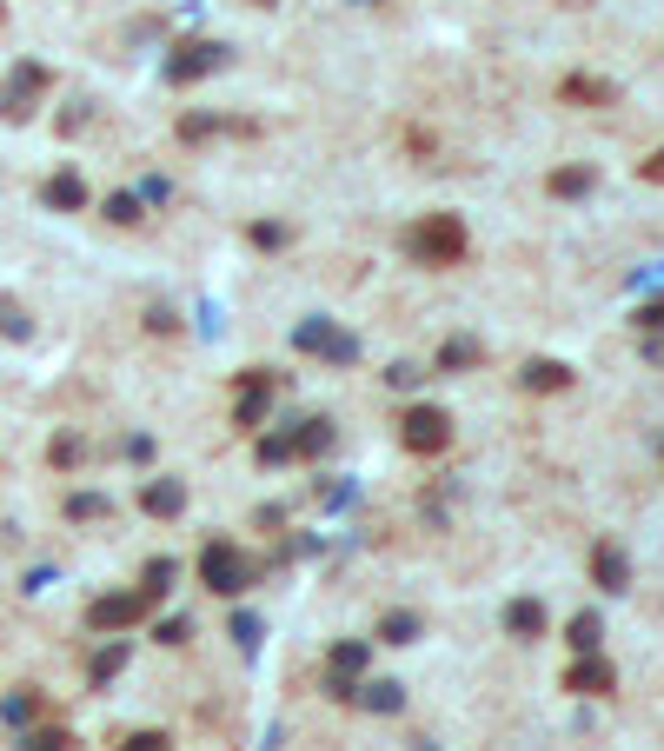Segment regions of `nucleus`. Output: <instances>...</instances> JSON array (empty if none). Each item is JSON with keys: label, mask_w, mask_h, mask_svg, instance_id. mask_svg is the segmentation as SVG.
Instances as JSON below:
<instances>
[{"label": "nucleus", "mask_w": 664, "mask_h": 751, "mask_svg": "<svg viewBox=\"0 0 664 751\" xmlns=\"http://www.w3.org/2000/svg\"><path fill=\"white\" fill-rule=\"evenodd\" d=\"M598 586H605V592H618V586H625V559H618L612 545H598Z\"/></svg>", "instance_id": "obj_12"}, {"label": "nucleus", "mask_w": 664, "mask_h": 751, "mask_svg": "<svg viewBox=\"0 0 664 751\" xmlns=\"http://www.w3.org/2000/svg\"><path fill=\"white\" fill-rule=\"evenodd\" d=\"M180 498H187V492H180L174 479H159V485H146V513H180Z\"/></svg>", "instance_id": "obj_10"}, {"label": "nucleus", "mask_w": 664, "mask_h": 751, "mask_svg": "<svg viewBox=\"0 0 664 751\" xmlns=\"http://www.w3.org/2000/svg\"><path fill=\"white\" fill-rule=\"evenodd\" d=\"M585 187H592L585 174H558V180H552V193H585Z\"/></svg>", "instance_id": "obj_22"}, {"label": "nucleus", "mask_w": 664, "mask_h": 751, "mask_svg": "<svg viewBox=\"0 0 664 751\" xmlns=\"http://www.w3.org/2000/svg\"><path fill=\"white\" fill-rule=\"evenodd\" d=\"M571 645L592 652V645H598V619H578V625H571Z\"/></svg>", "instance_id": "obj_19"}, {"label": "nucleus", "mask_w": 664, "mask_h": 751, "mask_svg": "<svg viewBox=\"0 0 664 751\" xmlns=\"http://www.w3.org/2000/svg\"><path fill=\"white\" fill-rule=\"evenodd\" d=\"M120 751H166V738H159V731H140V738H127Z\"/></svg>", "instance_id": "obj_21"}, {"label": "nucleus", "mask_w": 664, "mask_h": 751, "mask_svg": "<svg viewBox=\"0 0 664 751\" xmlns=\"http://www.w3.org/2000/svg\"><path fill=\"white\" fill-rule=\"evenodd\" d=\"M220 54H226V47H180V60H174V80H193V73L220 67Z\"/></svg>", "instance_id": "obj_8"}, {"label": "nucleus", "mask_w": 664, "mask_h": 751, "mask_svg": "<svg viewBox=\"0 0 664 751\" xmlns=\"http://www.w3.org/2000/svg\"><path fill=\"white\" fill-rule=\"evenodd\" d=\"M40 200H47L54 213H73V207H87V187H80V174H54V180L40 187Z\"/></svg>", "instance_id": "obj_7"}, {"label": "nucleus", "mask_w": 664, "mask_h": 751, "mask_svg": "<svg viewBox=\"0 0 664 751\" xmlns=\"http://www.w3.org/2000/svg\"><path fill=\"white\" fill-rule=\"evenodd\" d=\"M405 254L412 260H426V267H459L465 260V226H459V213H432V220H419L405 233Z\"/></svg>", "instance_id": "obj_1"}, {"label": "nucleus", "mask_w": 664, "mask_h": 751, "mask_svg": "<svg viewBox=\"0 0 664 751\" xmlns=\"http://www.w3.org/2000/svg\"><path fill=\"white\" fill-rule=\"evenodd\" d=\"M0 340H27V313L14 300H0Z\"/></svg>", "instance_id": "obj_13"}, {"label": "nucleus", "mask_w": 664, "mask_h": 751, "mask_svg": "<svg viewBox=\"0 0 664 751\" xmlns=\"http://www.w3.org/2000/svg\"><path fill=\"white\" fill-rule=\"evenodd\" d=\"M21 751H73V738H67L60 725H47V731H27V738H21Z\"/></svg>", "instance_id": "obj_11"}, {"label": "nucleus", "mask_w": 664, "mask_h": 751, "mask_svg": "<svg viewBox=\"0 0 664 751\" xmlns=\"http://www.w3.org/2000/svg\"><path fill=\"white\" fill-rule=\"evenodd\" d=\"M598 685H612V672H605L598 658H585V665H578V672L565 679V692H598Z\"/></svg>", "instance_id": "obj_9"}, {"label": "nucleus", "mask_w": 664, "mask_h": 751, "mask_svg": "<svg viewBox=\"0 0 664 751\" xmlns=\"http://www.w3.org/2000/svg\"><path fill=\"white\" fill-rule=\"evenodd\" d=\"M80 459V439H54V466H73Z\"/></svg>", "instance_id": "obj_23"}, {"label": "nucleus", "mask_w": 664, "mask_h": 751, "mask_svg": "<svg viewBox=\"0 0 664 751\" xmlns=\"http://www.w3.org/2000/svg\"><path fill=\"white\" fill-rule=\"evenodd\" d=\"M200 578H206L213 592H239L246 578H253V565H246V552H239L233 539H213V545L200 552Z\"/></svg>", "instance_id": "obj_2"}, {"label": "nucleus", "mask_w": 664, "mask_h": 751, "mask_svg": "<svg viewBox=\"0 0 664 751\" xmlns=\"http://www.w3.org/2000/svg\"><path fill=\"white\" fill-rule=\"evenodd\" d=\"M67 513H73V519H100V513H107V498H100V492H73V498H67Z\"/></svg>", "instance_id": "obj_15"}, {"label": "nucleus", "mask_w": 664, "mask_h": 751, "mask_svg": "<svg viewBox=\"0 0 664 751\" xmlns=\"http://www.w3.org/2000/svg\"><path fill=\"white\" fill-rule=\"evenodd\" d=\"M107 213H114V220H140V200H133V193H114Z\"/></svg>", "instance_id": "obj_20"}, {"label": "nucleus", "mask_w": 664, "mask_h": 751, "mask_svg": "<svg viewBox=\"0 0 664 751\" xmlns=\"http://www.w3.org/2000/svg\"><path fill=\"white\" fill-rule=\"evenodd\" d=\"M146 606H153L146 586H140V592H114V599H94V606H87V625H94V632H127V625L146 619Z\"/></svg>", "instance_id": "obj_3"}, {"label": "nucleus", "mask_w": 664, "mask_h": 751, "mask_svg": "<svg viewBox=\"0 0 664 751\" xmlns=\"http://www.w3.org/2000/svg\"><path fill=\"white\" fill-rule=\"evenodd\" d=\"M0 712H8V725H34V712H40V699H27V692H14L8 705H0Z\"/></svg>", "instance_id": "obj_17"}, {"label": "nucleus", "mask_w": 664, "mask_h": 751, "mask_svg": "<svg viewBox=\"0 0 664 751\" xmlns=\"http://www.w3.org/2000/svg\"><path fill=\"white\" fill-rule=\"evenodd\" d=\"M299 347H306V353H332V360H353V340H340L325 319H306V326H299Z\"/></svg>", "instance_id": "obj_6"}, {"label": "nucleus", "mask_w": 664, "mask_h": 751, "mask_svg": "<svg viewBox=\"0 0 664 751\" xmlns=\"http://www.w3.org/2000/svg\"><path fill=\"white\" fill-rule=\"evenodd\" d=\"M40 87H47V67L21 60V67L8 73V87H0V120H27L34 101H40Z\"/></svg>", "instance_id": "obj_4"}, {"label": "nucleus", "mask_w": 664, "mask_h": 751, "mask_svg": "<svg viewBox=\"0 0 664 751\" xmlns=\"http://www.w3.org/2000/svg\"><path fill=\"white\" fill-rule=\"evenodd\" d=\"M532 386H538V392H552V386H565V366H552V360H538V366H532Z\"/></svg>", "instance_id": "obj_18"}, {"label": "nucleus", "mask_w": 664, "mask_h": 751, "mask_svg": "<svg viewBox=\"0 0 664 751\" xmlns=\"http://www.w3.org/2000/svg\"><path fill=\"white\" fill-rule=\"evenodd\" d=\"M399 439H405L412 453H439V446L452 439V433H446V412H439V406H412L405 420H399Z\"/></svg>", "instance_id": "obj_5"}, {"label": "nucleus", "mask_w": 664, "mask_h": 751, "mask_svg": "<svg viewBox=\"0 0 664 751\" xmlns=\"http://www.w3.org/2000/svg\"><path fill=\"white\" fill-rule=\"evenodd\" d=\"M506 625H512V632H525V638H532V632H538V625H545V612H538V606H532V599H525V606H512V612H506Z\"/></svg>", "instance_id": "obj_14"}, {"label": "nucleus", "mask_w": 664, "mask_h": 751, "mask_svg": "<svg viewBox=\"0 0 664 751\" xmlns=\"http://www.w3.org/2000/svg\"><path fill=\"white\" fill-rule=\"evenodd\" d=\"M120 665H127V645H107V652L94 658V685H107V679L120 672Z\"/></svg>", "instance_id": "obj_16"}]
</instances>
